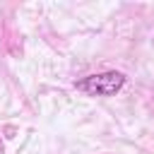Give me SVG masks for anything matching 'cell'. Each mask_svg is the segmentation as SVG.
Wrapping results in <instances>:
<instances>
[{"label": "cell", "instance_id": "6da1fadb", "mask_svg": "<svg viewBox=\"0 0 154 154\" xmlns=\"http://www.w3.org/2000/svg\"><path fill=\"white\" fill-rule=\"evenodd\" d=\"M123 84H125V75L108 70V72H99V75H89V77L79 79L77 89L89 96H113L116 91H120Z\"/></svg>", "mask_w": 154, "mask_h": 154}]
</instances>
